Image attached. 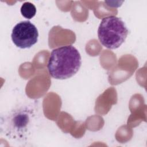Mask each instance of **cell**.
I'll return each instance as SVG.
<instances>
[{"label": "cell", "mask_w": 147, "mask_h": 147, "mask_svg": "<svg viewBox=\"0 0 147 147\" xmlns=\"http://www.w3.org/2000/svg\"><path fill=\"white\" fill-rule=\"evenodd\" d=\"M81 64L82 58L78 50L72 45H65L52 50L47 68L52 78L63 80L74 76Z\"/></svg>", "instance_id": "obj_1"}, {"label": "cell", "mask_w": 147, "mask_h": 147, "mask_svg": "<svg viewBox=\"0 0 147 147\" xmlns=\"http://www.w3.org/2000/svg\"><path fill=\"white\" fill-rule=\"evenodd\" d=\"M34 118L33 111L26 106L14 109L5 118V134L14 140H24L30 133Z\"/></svg>", "instance_id": "obj_2"}, {"label": "cell", "mask_w": 147, "mask_h": 147, "mask_svg": "<svg viewBox=\"0 0 147 147\" xmlns=\"http://www.w3.org/2000/svg\"><path fill=\"white\" fill-rule=\"evenodd\" d=\"M129 30L121 18L110 16L103 18L98 28V39L104 47L113 49L119 48L125 41Z\"/></svg>", "instance_id": "obj_3"}, {"label": "cell", "mask_w": 147, "mask_h": 147, "mask_svg": "<svg viewBox=\"0 0 147 147\" xmlns=\"http://www.w3.org/2000/svg\"><path fill=\"white\" fill-rule=\"evenodd\" d=\"M11 36L13 43L17 47L29 48L37 42L38 32L30 21H23L14 26Z\"/></svg>", "instance_id": "obj_4"}, {"label": "cell", "mask_w": 147, "mask_h": 147, "mask_svg": "<svg viewBox=\"0 0 147 147\" xmlns=\"http://www.w3.org/2000/svg\"><path fill=\"white\" fill-rule=\"evenodd\" d=\"M20 10L22 16L27 19L32 18L36 13L35 6L30 2H24L22 5Z\"/></svg>", "instance_id": "obj_5"}]
</instances>
